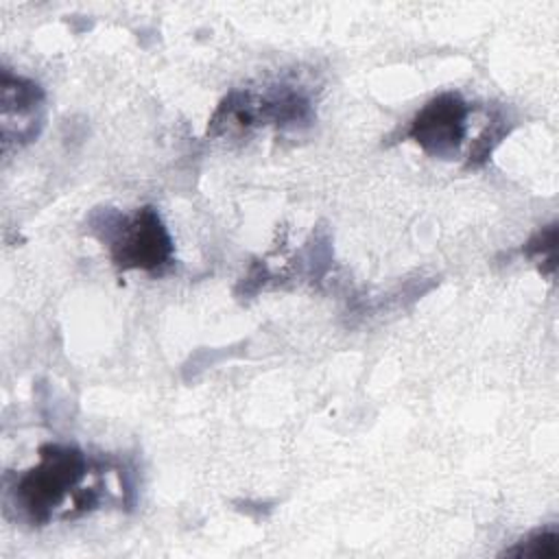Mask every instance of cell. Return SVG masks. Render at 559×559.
<instances>
[{"label": "cell", "mask_w": 559, "mask_h": 559, "mask_svg": "<svg viewBox=\"0 0 559 559\" xmlns=\"http://www.w3.org/2000/svg\"><path fill=\"white\" fill-rule=\"evenodd\" d=\"M90 456L74 445L46 443L39 448V463L26 469L7 487V498L31 524H48L63 502L72 500V515L92 511L98 504L94 487H81L92 469Z\"/></svg>", "instance_id": "6da1fadb"}, {"label": "cell", "mask_w": 559, "mask_h": 559, "mask_svg": "<svg viewBox=\"0 0 559 559\" xmlns=\"http://www.w3.org/2000/svg\"><path fill=\"white\" fill-rule=\"evenodd\" d=\"M314 118L306 94L290 85H275L264 92L231 90L207 122V135H236L253 127L273 124L277 129H301Z\"/></svg>", "instance_id": "7a4b0ae2"}, {"label": "cell", "mask_w": 559, "mask_h": 559, "mask_svg": "<svg viewBox=\"0 0 559 559\" xmlns=\"http://www.w3.org/2000/svg\"><path fill=\"white\" fill-rule=\"evenodd\" d=\"M105 227L103 240L120 271L157 273L173 258V238L153 205L140 207L131 218L114 212L111 218L105 216Z\"/></svg>", "instance_id": "3957f363"}, {"label": "cell", "mask_w": 559, "mask_h": 559, "mask_svg": "<svg viewBox=\"0 0 559 559\" xmlns=\"http://www.w3.org/2000/svg\"><path fill=\"white\" fill-rule=\"evenodd\" d=\"M469 105L459 92L430 98L411 120L406 135L432 157H454L467 135Z\"/></svg>", "instance_id": "277c9868"}, {"label": "cell", "mask_w": 559, "mask_h": 559, "mask_svg": "<svg viewBox=\"0 0 559 559\" xmlns=\"http://www.w3.org/2000/svg\"><path fill=\"white\" fill-rule=\"evenodd\" d=\"M44 124V90L24 76L2 70V142L26 144Z\"/></svg>", "instance_id": "5b68a950"}, {"label": "cell", "mask_w": 559, "mask_h": 559, "mask_svg": "<svg viewBox=\"0 0 559 559\" xmlns=\"http://www.w3.org/2000/svg\"><path fill=\"white\" fill-rule=\"evenodd\" d=\"M504 557H533V559H552L559 555V533L555 528L533 531L531 535L515 542L502 552Z\"/></svg>", "instance_id": "8992f818"}, {"label": "cell", "mask_w": 559, "mask_h": 559, "mask_svg": "<svg viewBox=\"0 0 559 559\" xmlns=\"http://www.w3.org/2000/svg\"><path fill=\"white\" fill-rule=\"evenodd\" d=\"M524 253L537 264V269L546 275L552 277L557 269V225L550 223L542 227L526 245Z\"/></svg>", "instance_id": "52a82bcc"}]
</instances>
